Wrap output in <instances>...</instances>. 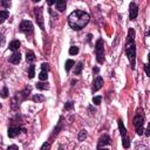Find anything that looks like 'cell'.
<instances>
[{"instance_id": "6da1fadb", "label": "cell", "mask_w": 150, "mask_h": 150, "mask_svg": "<svg viewBox=\"0 0 150 150\" xmlns=\"http://www.w3.org/2000/svg\"><path fill=\"white\" fill-rule=\"evenodd\" d=\"M89 20H91V17H89L87 12L81 11V9H76V11L69 14L68 24L74 31H80V29H82L87 26Z\"/></svg>"}, {"instance_id": "7a4b0ae2", "label": "cell", "mask_w": 150, "mask_h": 150, "mask_svg": "<svg viewBox=\"0 0 150 150\" xmlns=\"http://www.w3.org/2000/svg\"><path fill=\"white\" fill-rule=\"evenodd\" d=\"M126 53L129 59V62L131 65V68L135 69L136 66V44H135V31L133 28L129 29L127 42H126Z\"/></svg>"}, {"instance_id": "3957f363", "label": "cell", "mask_w": 150, "mask_h": 150, "mask_svg": "<svg viewBox=\"0 0 150 150\" xmlns=\"http://www.w3.org/2000/svg\"><path fill=\"white\" fill-rule=\"evenodd\" d=\"M143 124H144V113H143V109H138L135 117H134V126L136 129V133L137 135H143Z\"/></svg>"}, {"instance_id": "277c9868", "label": "cell", "mask_w": 150, "mask_h": 150, "mask_svg": "<svg viewBox=\"0 0 150 150\" xmlns=\"http://www.w3.org/2000/svg\"><path fill=\"white\" fill-rule=\"evenodd\" d=\"M95 54H96V60L98 63L104 62V44L102 39H98L95 44Z\"/></svg>"}, {"instance_id": "5b68a950", "label": "cell", "mask_w": 150, "mask_h": 150, "mask_svg": "<svg viewBox=\"0 0 150 150\" xmlns=\"http://www.w3.org/2000/svg\"><path fill=\"white\" fill-rule=\"evenodd\" d=\"M34 14H35V20L39 25V27L42 29H45V25H44V17H42V8L41 7H36L34 8Z\"/></svg>"}, {"instance_id": "8992f818", "label": "cell", "mask_w": 150, "mask_h": 150, "mask_svg": "<svg viewBox=\"0 0 150 150\" xmlns=\"http://www.w3.org/2000/svg\"><path fill=\"white\" fill-rule=\"evenodd\" d=\"M20 31L26 33V34H32L33 33V24L29 21V20H24V21L20 24Z\"/></svg>"}, {"instance_id": "52a82bcc", "label": "cell", "mask_w": 150, "mask_h": 150, "mask_svg": "<svg viewBox=\"0 0 150 150\" xmlns=\"http://www.w3.org/2000/svg\"><path fill=\"white\" fill-rule=\"evenodd\" d=\"M21 131H26L24 128H21L20 126H11L8 128V137H11V138H14L17 137Z\"/></svg>"}, {"instance_id": "ba28073f", "label": "cell", "mask_w": 150, "mask_h": 150, "mask_svg": "<svg viewBox=\"0 0 150 150\" xmlns=\"http://www.w3.org/2000/svg\"><path fill=\"white\" fill-rule=\"evenodd\" d=\"M138 14V6L135 3H130L129 5V18L130 20H135Z\"/></svg>"}, {"instance_id": "9c48e42d", "label": "cell", "mask_w": 150, "mask_h": 150, "mask_svg": "<svg viewBox=\"0 0 150 150\" xmlns=\"http://www.w3.org/2000/svg\"><path fill=\"white\" fill-rule=\"evenodd\" d=\"M112 143V139H110V137H109L108 135H103V136H101L100 137V139H98V144H97V150H100V149H102V147H104V145H109Z\"/></svg>"}, {"instance_id": "30bf717a", "label": "cell", "mask_w": 150, "mask_h": 150, "mask_svg": "<svg viewBox=\"0 0 150 150\" xmlns=\"http://www.w3.org/2000/svg\"><path fill=\"white\" fill-rule=\"evenodd\" d=\"M103 86V79L101 76H97L95 79V81H94V86H93V92H97L100 91V89L102 88Z\"/></svg>"}, {"instance_id": "8fae6325", "label": "cell", "mask_w": 150, "mask_h": 150, "mask_svg": "<svg viewBox=\"0 0 150 150\" xmlns=\"http://www.w3.org/2000/svg\"><path fill=\"white\" fill-rule=\"evenodd\" d=\"M8 61L13 65H18L20 61H21V55H20V53H18V52H14L11 56H9Z\"/></svg>"}, {"instance_id": "7c38bea8", "label": "cell", "mask_w": 150, "mask_h": 150, "mask_svg": "<svg viewBox=\"0 0 150 150\" xmlns=\"http://www.w3.org/2000/svg\"><path fill=\"white\" fill-rule=\"evenodd\" d=\"M117 124H118V129H120V133H121V136H122V138H126V137H128V134H127V129H126V127H124V124H123V121L121 118L117 121Z\"/></svg>"}, {"instance_id": "4fadbf2b", "label": "cell", "mask_w": 150, "mask_h": 150, "mask_svg": "<svg viewBox=\"0 0 150 150\" xmlns=\"http://www.w3.org/2000/svg\"><path fill=\"white\" fill-rule=\"evenodd\" d=\"M55 5H56V9H57L59 12H63L65 9H66L67 3H66V1H63V0H59V1H56V3H55Z\"/></svg>"}, {"instance_id": "5bb4252c", "label": "cell", "mask_w": 150, "mask_h": 150, "mask_svg": "<svg viewBox=\"0 0 150 150\" xmlns=\"http://www.w3.org/2000/svg\"><path fill=\"white\" fill-rule=\"evenodd\" d=\"M20 41L19 40H13V41L9 44V49H11V51H13V52H17L18 49L20 48Z\"/></svg>"}, {"instance_id": "9a60e30c", "label": "cell", "mask_w": 150, "mask_h": 150, "mask_svg": "<svg viewBox=\"0 0 150 150\" xmlns=\"http://www.w3.org/2000/svg\"><path fill=\"white\" fill-rule=\"evenodd\" d=\"M26 60H27V62H34L35 61V54L33 51L26 52Z\"/></svg>"}, {"instance_id": "2e32d148", "label": "cell", "mask_w": 150, "mask_h": 150, "mask_svg": "<svg viewBox=\"0 0 150 150\" xmlns=\"http://www.w3.org/2000/svg\"><path fill=\"white\" fill-rule=\"evenodd\" d=\"M9 17V12L7 9H4V11H0V24L5 22V20Z\"/></svg>"}, {"instance_id": "e0dca14e", "label": "cell", "mask_w": 150, "mask_h": 150, "mask_svg": "<svg viewBox=\"0 0 150 150\" xmlns=\"http://www.w3.org/2000/svg\"><path fill=\"white\" fill-rule=\"evenodd\" d=\"M35 87L39 89V91H47V89L49 88V86H48V83H46V82H38L36 85H35Z\"/></svg>"}, {"instance_id": "ac0fdd59", "label": "cell", "mask_w": 150, "mask_h": 150, "mask_svg": "<svg viewBox=\"0 0 150 150\" xmlns=\"http://www.w3.org/2000/svg\"><path fill=\"white\" fill-rule=\"evenodd\" d=\"M74 65H75V62L73 61V60H71V59L67 60L66 63H65V69H66V72H69V71H71L72 67H73Z\"/></svg>"}, {"instance_id": "d6986e66", "label": "cell", "mask_w": 150, "mask_h": 150, "mask_svg": "<svg viewBox=\"0 0 150 150\" xmlns=\"http://www.w3.org/2000/svg\"><path fill=\"white\" fill-rule=\"evenodd\" d=\"M82 68H83V62H79L76 65L75 69H74V74L75 75H80V74H81V72H82Z\"/></svg>"}, {"instance_id": "ffe728a7", "label": "cell", "mask_w": 150, "mask_h": 150, "mask_svg": "<svg viewBox=\"0 0 150 150\" xmlns=\"http://www.w3.org/2000/svg\"><path fill=\"white\" fill-rule=\"evenodd\" d=\"M35 75V66L34 65H31L28 68V77L29 79H33Z\"/></svg>"}, {"instance_id": "44dd1931", "label": "cell", "mask_w": 150, "mask_h": 150, "mask_svg": "<svg viewBox=\"0 0 150 150\" xmlns=\"http://www.w3.org/2000/svg\"><path fill=\"white\" fill-rule=\"evenodd\" d=\"M122 144H123L124 149H128L129 147H130V139H129V137L122 138Z\"/></svg>"}, {"instance_id": "7402d4cb", "label": "cell", "mask_w": 150, "mask_h": 150, "mask_svg": "<svg viewBox=\"0 0 150 150\" xmlns=\"http://www.w3.org/2000/svg\"><path fill=\"white\" fill-rule=\"evenodd\" d=\"M33 101L34 102H42V101H45V96H42V95H34L33 96Z\"/></svg>"}, {"instance_id": "603a6c76", "label": "cell", "mask_w": 150, "mask_h": 150, "mask_svg": "<svg viewBox=\"0 0 150 150\" xmlns=\"http://www.w3.org/2000/svg\"><path fill=\"white\" fill-rule=\"evenodd\" d=\"M77 53H79V47L72 46L71 48H69V54H71V55H76Z\"/></svg>"}, {"instance_id": "cb8c5ba5", "label": "cell", "mask_w": 150, "mask_h": 150, "mask_svg": "<svg viewBox=\"0 0 150 150\" xmlns=\"http://www.w3.org/2000/svg\"><path fill=\"white\" fill-rule=\"evenodd\" d=\"M0 95H1L3 98H7V97H8V88H7V87H4L3 91L0 92Z\"/></svg>"}, {"instance_id": "d4e9b609", "label": "cell", "mask_w": 150, "mask_h": 150, "mask_svg": "<svg viewBox=\"0 0 150 150\" xmlns=\"http://www.w3.org/2000/svg\"><path fill=\"white\" fill-rule=\"evenodd\" d=\"M47 77H48V75H47V72H40V74H39V79H40V81H46L47 80Z\"/></svg>"}, {"instance_id": "484cf974", "label": "cell", "mask_w": 150, "mask_h": 150, "mask_svg": "<svg viewBox=\"0 0 150 150\" xmlns=\"http://www.w3.org/2000/svg\"><path fill=\"white\" fill-rule=\"evenodd\" d=\"M87 137V131L86 130H81L79 134V141H85V138Z\"/></svg>"}, {"instance_id": "4316f807", "label": "cell", "mask_w": 150, "mask_h": 150, "mask_svg": "<svg viewBox=\"0 0 150 150\" xmlns=\"http://www.w3.org/2000/svg\"><path fill=\"white\" fill-rule=\"evenodd\" d=\"M61 127H62V117L60 118V122H59V126L54 129V133H53V135H56L59 131H60V129H61Z\"/></svg>"}, {"instance_id": "83f0119b", "label": "cell", "mask_w": 150, "mask_h": 150, "mask_svg": "<svg viewBox=\"0 0 150 150\" xmlns=\"http://www.w3.org/2000/svg\"><path fill=\"white\" fill-rule=\"evenodd\" d=\"M101 100H102V96H95V97H93V103L98 106L100 103H101Z\"/></svg>"}, {"instance_id": "f1b7e54d", "label": "cell", "mask_w": 150, "mask_h": 150, "mask_svg": "<svg viewBox=\"0 0 150 150\" xmlns=\"http://www.w3.org/2000/svg\"><path fill=\"white\" fill-rule=\"evenodd\" d=\"M49 149H51V141H49V142H45L40 150H49Z\"/></svg>"}, {"instance_id": "f546056e", "label": "cell", "mask_w": 150, "mask_h": 150, "mask_svg": "<svg viewBox=\"0 0 150 150\" xmlns=\"http://www.w3.org/2000/svg\"><path fill=\"white\" fill-rule=\"evenodd\" d=\"M49 71V65L47 62H44L41 65V72H48Z\"/></svg>"}, {"instance_id": "4dcf8cb0", "label": "cell", "mask_w": 150, "mask_h": 150, "mask_svg": "<svg viewBox=\"0 0 150 150\" xmlns=\"http://www.w3.org/2000/svg\"><path fill=\"white\" fill-rule=\"evenodd\" d=\"M73 107H74V103H73L72 101H69V102H67V103L65 104V109H66V110H71Z\"/></svg>"}, {"instance_id": "1f68e13d", "label": "cell", "mask_w": 150, "mask_h": 150, "mask_svg": "<svg viewBox=\"0 0 150 150\" xmlns=\"http://www.w3.org/2000/svg\"><path fill=\"white\" fill-rule=\"evenodd\" d=\"M5 45V36L3 34H0V47H3Z\"/></svg>"}, {"instance_id": "d6a6232c", "label": "cell", "mask_w": 150, "mask_h": 150, "mask_svg": "<svg viewBox=\"0 0 150 150\" xmlns=\"http://www.w3.org/2000/svg\"><path fill=\"white\" fill-rule=\"evenodd\" d=\"M144 71H145V73H147V75H148V76H150V72H149V65H148V63H145V65H144Z\"/></svg>"}, {"instance_id": "836d02e7", "label": "cell", "mask_w": 150, "mask_h": 150, "mask_svg": "<svg viewBox=\"0 0 150 150\" xmlns=\"http://www.w3.org/2000/svg\"><path fill=\"white\" fill-rule=\"evenodd\" d=\"M7 150H19V148H18L17 145H14V144H13V145H9Z\"/></svg>"}, {"instance_id": "e575fe53", "label": "cell", "mask_w": 150, "mask_h": 150, "mask_svg": "<svg viewBox=\"0 0 150 150\" xmlns=\"http://www.w3.org/2000/svg\"><path fill=\"white\" fill-rule=\"evenodd\" d=\"M1 4H3L5 7H9V6H11V3H6V1H3Z\"/></svg>"}, {"instance_id": "d590c367", "label": "cell", "mask_w": 150, "mask_h": 150, "mask_svg": "<svg viewBox=\"0 0 150 150\" xmlns=\"http://www.w3.org/2000/svg\"><path fill=\"white\" fill-rule=\"evenodd\" d=\"M144 131H145V136H149L150 135V128H148L147 130H144Z\"/></svg>"}, {"instance_id": "8d00e7d4", "label": "cell", "mask_w": 150, "mask_h": 150, "mask_svg": "<svg viewBox=\"0 0 150 150\" xmlns=\"http://www.w3.org/2000/svg\"><path fill=\"white\" fill-rule=\"evenodd\" d=\"M98 71H100V69H98V68H97V67H95V68H94V69H93V72H94V73H95V74H97V73H98Z\"/></svg>"}, {"instance_id": "74e56055", "label": "cell", "mask_w": 150, "mask_h": 150, "mask_svg": "<svg viewBox=\"0 0 150 150\" xmlns=\"http://www.w3.org/2000/svg\"><path fill=\"white\" fill-rule=\"evenodd\" d=\"M56 1H53V0H51V1H48V5H53V4H55Z\"/></svg>"}, {"instance_id": "f35d334b", "label": "cell", "mask_w": 150, "mask_h": 150, "mask_svg": "<svg viewBox=\"0 0 150 150\" xmlns=\"http://www.w3.org/2000/svg\"><path fill=\"white\" fill-rule=\"evenodd\" d=\"M100 150H108V149H100Z\"/></svg>"}, {"instance_id": "ab89813d", "label": "cell", "mask_w": 150, "mask_h": 150, "mask_svg": "<svg viewBox=\"0 0 150 150\" xmlns=\"http://www.w3.org/2000/svg\"><path fill=\"white\" fill-rule=\"evenodd\" d=\"M0 108H1V104H0Z\"/></svg>"}]
</instances>
